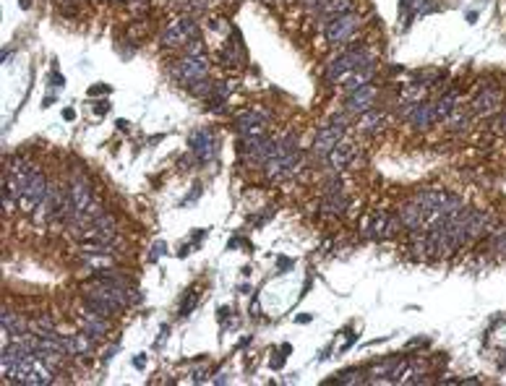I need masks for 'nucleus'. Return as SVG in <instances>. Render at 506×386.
I'll return each mask as SVG.
<instances>
[{
  "mask_svg": "<svg viewBox=\"0 0 506 386\" xmlns=\"http://www.w3.org/2000/svg\"><path fill=\"white\" fill-rule=\"evenodd\" d=\"M300 152H298V139L290 133L279 141V152L264 165V172L269 181H285L290 175H295L300 170Z\"/></svg>",
  "mask_w": 506,
  "mask_h": 386,
  "instance_id": "1",
  "label": "nucleus"
},
{
  "mask_svg": "<svg viewBox=\"0 0 506 386\" xmlns=\"http://www.w3.org/2000/svg\"><path fill=\"white\" fill-rule=\"evenodd\" d=\"M279 152V141H274L269 136H259V139H240L238 155L243 162L253 165V168H264L274 155Z\"/></svg>",
  "mask_w": 506,
  "mask_h": 386,
  "instance_id": "2",
  "label": "nucleus"
},
{
  "mask_svg": "<svg viewBox=\"0 0 506 386\" xmlns=\"http://www.w3.org/2000/svg\"><path fill=\"white\" fill-rule=\"evenodd\" d=\"M345 139V115H334L332 123H326L321 128L316 130V139H313L311 149L316 159H324L339 141Z\"/></svg>",
  "mask_w": 506,
  "mask_h": 386,
  "instance_id": "3",
  "label": "nucleus"
},
{
  "mask_svg": "<svg viewBox=\"0 0 506 386\" xmlns=\"http://www.w3.org/2000/svg\"><path fill=\"white\" fill-rule=\"evenodd\" d=\"M172 76L183 87H194L196 81L209 76V60L204 55H183L181 60L172 65Z\"/></svg>",
  "mask_w": 506,
  "mask_h": 386,
  "instance_id": "4",
  "label": "nucleus"
},
{
  "mask_svg": "<svg viewBox=\"0 0 506 386\" xmlns=\"http://www.w3.org/2000/svg\"><path fill=\"white\" fill-rule=\"evenodd\" d=\"M365 60H371V55L363 52V50L342 52V55H337L334 60H329V65H326V71H324L326 81H332V84H342V81L350 76L358 65H363Z\"/></svg>",
  "mask_w": 506,
  "mask_h": 386,
  "instance_id": "5",
  "label": "nucleus"
},
{
  "mask_svg": "<svg viewBox=\"0 0 506 386\" xmlns=\"http://www.w3.org/2000/svg\"><path fill=\"white\" fill-rule=\"evenodd\" d=\"M358 29H360V16L350 11L337 16V19H329L324 24V37L329 45H345V42H350Z\"/></svg>",
  "mask_w": 506,
  "mask_h": 386,
  "instance_id": "6",
  "label": "nucleus"
},
{
  "mask_svg": "<svg viewBox=\"0 0 506 386\" xmlns=\"http://www.w3.org/2000/svg\"><path fill=\"white\" fill-rule=\"evenodd\" d=\"M47 188H50V183L45 178V172H42V170H34L32 178H29V183H26L24 193H21V201H19L21 212L34 214L39 209V204H42V198L47 196Z\"/></svg>",
  "mask_w": 506,
  "mask_h": 386,
  "instance_id": "7",
  "label": "nucleus"
},
{
  "mask_svg": "<svg viewBox=\"0 0 506 386\" xmlns=\"http://www.w3.org/2000/svg\"><path fill=\"white\" fill-rule=\"evenodd\" d=\"M191 39H196V24L194 19H172L162 29V45L165 47H185Z\"/></svg>",
  "mask_w": 506,
  "mask_h": 386,
  "instance_id": "8",
  "label": "nucleus"
},
{
  "mask_svg": "<svg viewBox=\"0 0 506 386\" xmlns=\"http://www.w3.org/2000/svg\"><path fill=\"white\" fill-rule=\"evenodd\" d=\"M376 100H378V89L373 84H365V87L355 89L352 94H347V100H345V113H347V115H363L368 110H373Z\"/></svg>",
  "mask_w": 506,
  "mask_h": 386,
  "instance_id": "9",
  "label": "nucleus"
},
{
  "mask_svg": "<svg viewBox=\"0 0 506 386\" xmlns=\"http://www.w3.org/2000/svg\"><path fill=\"white\" fill-rule=\"evenodd\" d=\"M235 126H238V136H240V139H259V136H266V113L248 110L243 115H238Z\"/></svg>",
  "mask_w": 506,
  "mask_h": 386,
  "instance_id": "10",
  "label": "nucleus"
},
{
  "mask_svg": "<svg viewBox=\"0 0 506 386\" xmlns=\"http://www.w3.org/2000/svg\"><path fill=\"white\" fill-rule=\"evenodd\" d=\"M400 219H394L387 212H376L373 217L365 222V238H373V240H384V238H391L400 230Z\"/></svg>",
  "mask_w": 506,
  "mask_h": 386,
  "instance_id": "11",
  "label": "nucleus"
},
{
  "mask_svg": "<svg viewBox=\"0 0 506 386\" xmlns=\"http://www.w3.org/2000/svg\"><path fill=\"white\" fill-rule=\"evenodd\" d=\"M191 152L198 162H211L214 157H217V139H214V133L207 128L196 130L194 136H191Z\"/></svg>",
  "mask_w": 506,
  "mask_h": 386,
  "instance_id": "12",
  "label": "nucleus"
},
{
  "mask_svg": "<svg viewBox=\"0 0 506 386\" xmlns=\"http://www.w3.org/2000/svg\"><path fill=\"white\" fill-rule=\"evenodd\" d=\"M501 102H504V94L498 89H483L475 100H472V107L470 113L472 115H494L501 110Z\"/></svg>",
  "mask_w": 506,
  "mask_h": 386,
  "instance_id": "13",
  "label": "nucleus"
},
{
  "mask_svg": "<svg viewBox=\"0 0 506 386\" xmlns=\"http://www.w3.org/2000/svg\"><path fill=\"white\" fill-rule=\"evenodd\" d=\"M352 159H355V144H350V141H345V139H342V141H339L337 146H334V149H332V152H329V155L321 159V162L326 165V170L339 172V170L347 168Z\"/></svg>",
  "mask_w": 506,
  "mask_h": 386,
  "instance_id": "14",
  "label": "nucleus"
},
{
  "mask_svg": "<svg viewBox=\"0 0 506 386\" xmlns=\"http://www.w3.org/2000/svg\"><path fill=\"white\" fill-rule=\"evenodd\" d=\"M400 222H402L404 230H426L428 227V222H426V212L415 204V201H410V204H404L400 209Z\"/></svg>",
  "mask_w": 506,
  "mask_h": 386,
  "instance_id": "15",
  "label": "nucleus"
},
{
  "mask_svg": "<svg viewBox=\"0 0 506 386\" xmlns=\"http://www.w3.org/2000/svg\"><path fill=\"white\" fill-rule=\"evenodd\" d=\"M78 323H81V332H87L94 339H102L107 334V319L100 313H91V310L84 308L78 313Z\"/></svg>",
  "mask_w": 506,
  "mask_h": 386,
  "instance_id": "16",
  "label": "nucleus"
},
{
  "mask_svg": "<svg viewBox=\"0 0 506 386\" xmlns=\"http://www.w3.org/2000/svg\"><path fill=\"white\" fill-rule=\"evenodd\" d=\"M52 365L47 361H42V358H34L32 361V368H29V376H26V384L29 386H45V384H52Z\"/></svg>",
  "mask_w": 506,
  "mask_h": 386,
  "instance_id": "17",
  "label": "nucleus"
},
{
  "mask_svg": "<svg viewBox=\"0 0 506 386\" xmlns=\"http://www.w3.org/2000/svg\"><path fill=\"white\" fill-rule=\"evenodd\" d=\"M410 126H415L417 130L423 128H430L433 123H439L436 120V107H433V102H417V107L410 113Z\"/></svg>",
  "mask_w": 506,
  "mask_h": 386,
  "instance_id": "18",
  "label": "nucleus"
},
{
  "mask_svg": "<svg viewBox=\"0 0 506 386\" xmlns=\"http://www.w3.org/2000/svg\"><path fill=\"white\" fill-rule=\"evenodd\" d=\"M358 130L360 133H378V130L387 128V113H381V110H368V113H363V115H358Z\"/></svg>",
  "mask_w": 506,
  "mask_h": 386,
  "instance_id": "19",
  "label": "nucleus"
},
{
  "mask_svg": "<svg viewBox=\"0 0 506 386\" xmlns=\"http://www.w3.org/2000/svg\"><path fill=\"white\" fill-rule=\"evenodd\" d=\"M29 323L24 321V319H19L13 310L3 308V334L11 337V339H19V337H26L29 334Z\"/></svg>",
  "mask_w": 506,
  "mask_h": 386,
  "instance_id": "20",
  "label": "nucleus"
},
{
  "mask_svg": "<svg viewBox=\"0 0 506 386\" xmlns=\"http://www.w3.org/2000/svg\"><path fill=\"white\" fill-rule=\"evenodd\" d=\"M352 5H355V0H329L324 8H319L316 11V16L319 19H337V16H342V13H350Z\"/></svg>",
  "mask_w": 506,
  "mask_h": 386,
  "instance_id": "21",
  "label": "nucleus"
},
{
  "mask_svg": "<svg viewBox=\"0 0 506 386\" xmlns=\"http://www.w3.org/2000/svg\"><path fill=\"white\" fill-rule=\"evenodd\" d=\"M81 264L89 266L91 271H104L113 266V256L110 253H97V251H84L81 253Z\"/></svg>",
  "mask_w": 506,
  "mask_h": 386,
  "instance_id": "22",
  "label": "nucleus"
},
{
  "mask_svg": "<svg viewBox=\"0 0 506 386\" xmlns=\"http://www.w3.org/2000/svg\"><path fill=\"white\" fill-rule=\"evenodd\" d=\"M470 120H472V113H468L465 107H455L446 120H444V126L449 130H468L470 128Z\"/></svg>",
  "mask_w": 506,
  "mask_h": 386,
  "instance_id": "23",
  "label": "nucleus"
},
{
  "mask_svg": "<svg viewBox=\"0 0 506 386\" xmlns=\"http://www.w3.org/2000/svg\"><path fill=\"white\" fill-rule=\"evenodd\" d=\"M345 209H347V198H345V193L339 191V188L326 191L324 212H329V214H345Z\"/></svg>",
  "mask_w": 506,
  "mask_h": 386,
  "instance_id": "24",
  "label": "nucleus"
},
{
  "mask_svg": "<svg viewBox=\"0 0 506 386\" xmlns=\"http://www.w3.org/2000/svg\"><path fill=\"white\" fill-rule=\"evenodd\" d=\"M433 107H436V120L439 123H444L446 120V115L452 113L457 107V91H449V94H444L439 102H433Z\"/></svg>",
  "mask_w": 506,
  "mask_h": 386,
  "instance_id": "25",
  "label": "nucleus"
},
{
  "mask_svg": "<svg viewBox=\"0 0 506 386\" xmlns=\"http://www.w3.org/2000/svg\"><path fill=\"white\" fill-rule=\"evenodd\" d=\"M329 0H303V8H308V11H319V8H324Z\"/></svg>",
  "mask_w": 506,
  "mask_h": 386,
  "instance_id": "26",
  "label": "nucleus"
},
{
  "mask_svg": "<svg viewBox=\"0 0 506 386\" xmlns=\"http://www.w3.org/2000/svg\"><path fill=\"white\" fill-rule=\"evenodd\" d=\"M149 5V0H136V3H130V8L133 11H141V8H146Z\"/></svg>",
  "mask_w": 506,
  "mask_h": 386,
  "instance_id": "27",
  "label": "nucleus"
},
{
  "mask_svg": "<svg viewBox=\"0 0 506 386\" xmlns=\"http://www.w3.org/2000/svg\"><path fill=\"white\" fill-rule=\"evenodd\" d=\"M498 128L506 130V113H504V115H501V117H498Z\"/></svg>",
  "mask_w": 506,
  "mask_h": 386,
  "instance_id": "28",
  "label": "nucleus"
},
{
  "mask_svg": "<svg viewBox=\"0 0 506 386\" xmlns=\"http://www.w3.org/2000/svg\"><path fill=\"white\" fill-rule=\"evenodd\" d=\"M63 117L65 120H73V110H63Z\"/></svg>",
  "mask_w": 506,
  "mask_h": 386,
  "instance_id": "29",
  "label": "nucleus"
},
{
  "mask_svg": "<svg viewBox=\"0 0 506 386\" xmlns=\"http://www.w3.org/2000/svg\"><path fill=\"white\" fill-rule=\"evenodd\" d=\"M117 3H120V0H117Z\"/></svg>",
  "mask_w": 506,
  "mask_h": 386,
  "instance_id": "30",
  "label": "nucleus"
}]
</instances>
